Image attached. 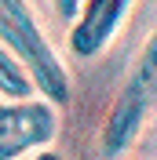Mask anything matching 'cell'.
I'll return each mask as SVG.
<instances>
[{
  "label": "cell",
  "mask_w": 157,
  "mask_h": 160,
  "mask_svg": "<svg viewBox=\"0 0 157 160\" xmlns=\"http://www.w3.org/2000/svg\"><path fill=\"white\" fill-rule=\"evenodd\" d=\"M0 95L11 102H19V98H33L37 95V88H33V80L30 73L22 69L19 62H15V55H11L4 44H0Z\"/></svg>",
  "instance_id": "cell-5"
},
{
  "label": "cell",
  "mask_w": 157,
  "mask_h": 160,
  "mask_svg": "<svg viewBox=\"0 0 157 160\" xmlns=\"http://www.w3.org/2000/svg\"><path fill=\"white\" fill-rule=\"evenodd\" d=\"M51 8H55V15H59L62 22H73V15H77L80 0H51Z\"/></svg>",
  "instance_id": "cell-6"
},
{
  "label": "cell",
  "mask_w": 157,
  "mask_h": 160,
  "mask_svg": "<svg viewBox=\"0 0 157 160\" xmlns=\"http://www.w3.org/2000/svg\"><path fill=\"white\" fill-rule=\"evenodd\" d=\"M59 135V106L33 98L0 102V160H22L37 149H48Z\"/></svg>",
  "instance_id": "cell-3"
},
{
  "label": "cell",
  "mask_w": 157,
  "mask_h": 160,
  "mask_svg": "<svg viewBox=\"0 0 157 160\" xmlns=\"http://www.w3.org/2000/svg\"><path fill=\"white\" fill-rule=\"evenodd\" d=\"M0 44L30 73L33 88L44 102H51V106L69 102V95H73L69 69L59 58V51L51 48L48 33L40 29V18L30 8V0H0Z\"/></svg>",
  "instance_id": "cell-1"
},
{
  "label": "cell",
  "mask_w": 157,
  "mask_h": 160,
  "mask_svg": "<svg viewBox=\"0 0 157 160\" xmlns=\"http://www.w3.org/2000/svg\"><path fill=\"white\" fill-rule=\"evenodd\" d=\"M157 113V33H150L146 44L139 48L117 98L110 106L102 131H99V157L117 160L139 142L146 120Z\"/></svg>",
  "instance_id": "cell-2"
},
{
  "label": "cell",
  "mask_w": 157,
  "mask_h": 160,
  "mask_svg": "<svg viewBox=\"0 0 157 160\" xmlns=\"http://www.w3.org/2000/svg\"><path fill=\"white\" fill-rule=\"evenodd\" d=\"M135 0H80L69 22V51L73 58H99L121 33Z\"/></svg>",
  "instance_id": "cell-4"
},
{
  "label": "cell",
  "mask_w": 157,
  "mask_h": 160,
  "mask_svg": "<svg viewBox=\"0 0 157 160\" xmlns=\"http://www.w3.org/2000/svg\"><path fill=\"white\" fill-rule=\"evenodd\" d=\"M22 160H66V157H62L59 149H51V146H48V149H37V153H30V157H22Z\"/></svg>",
  "instance_id": "cell-7"
}]
</instances>
